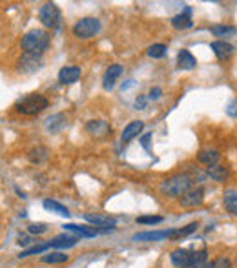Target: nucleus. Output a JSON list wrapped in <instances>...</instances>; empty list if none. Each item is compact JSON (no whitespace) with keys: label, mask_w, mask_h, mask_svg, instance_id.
I'll return each instance as SVG.
<instances>
[{"label":"nucleus","mask_w":237,"mask_h":268,"mask_svg":"<svg viewBox=\"0 0 237 268\" xmlns=\"http://www.w3.org/2000/svg\"><path fill=\"white\" fill-rule=\"evenodd\" d=\"M29 161H31L33 164H41L44 163L46 159H48V148H44V146H38V148H33L31 151H29Z\"/></svg>","instance_id":"a878e982"},{"label":"nucleus","mask_w":237,"mask_h":268,"mask_svg":"<svg viewBox=\"0 0 237 268\" xmlns=\"http://www.w3.org/2000/svg\"><path fill=\"white\" fill-rule=\"evenodd\" d=\"M27 232L33 234V236H41V234L48 232V226H46L44 223H33L27 226Z\"/></svg>","instance_id":"7c9ffc66"},{"label":"nucleus","mask_w":237,"mask_h":268,"mask_svg":"<svg viewBox=\"0 0 237 268\" xmlns=\"http://www.w3.org/2000/svg\"><path fill=\"white\" fill-rule=\"evenodd\" d=\"M237 29L233 26H214L212 27V33L215 36H226V35H233Z\"/></svg>","instance_id":"c85d7f7f"},{"label":"nucleus","mask_w":237,"mask_h":268,"mask_svg":"<svg viewBox=\"0 0 237 268\" xmlns=\"http://www.w3.org/2000/svg\"><path fill=\"white\" fill-rule=\"evenodd\" d=\"M20 46H22L24 53L42 55L48 50V46H50V35H48L44 29H29V31L22 36Z\"/></svg>","instance_id":"7ed1b4c3"},{"label":"nucleus","mask_w":237,"mask_h":268,"mask_svg":"<svg viewBox=\"0 0 237 268\" xmlns=\"http://www.w3.org/2000/svg\"><path fill=\"white\" fill-rule=\"evenodd\" d=\"M197 226H199V224H197V223H190V224H188V226L179 228V230H177V237H184V236H188V234L195 232Z\"/></svg>","instance_id":"2f4dec72"},{"label":"nucleus","mask_w":237,"mask_h":268,"mask_svg":"<svg viewBox=\"0 0 237 268\" xmlns=\"http://www.w3.org/2000/svg\"><path fill=\"white\" fill-rule=\"evenodd\" d=\"M206 257H208V250L206 248H201V250H188V248H177L170 254V261H172L173 266L177 268H188V266H195V264L206 263Z\"/></svg>","instance_id":"f03ea898"},{"label":"nucleus","mask_w":237,"mask_h":268,"mask_svg":"<svg viewBox=\"0 0 237 268\" xmlns=\"http://www.w3.org/2000/svg\"><path fill=\"white\" fill-rule=\"evenodd\" d=\"M197 161H199L201 164H205V166H214V164H217L219 161V151L215 150H201L199 154H197Z\"/></svg>","instance_id":"5701e85b"},{"label":"nucleus","mask_w":237,"mask_h":268,"mask_svg":"<svg viewBox=\"0 0 237 268\" xmlns=\"http://www.w3.org/2000/svg\"><path fill=\"white\" fill-rule=\"evenodd\" d=\"M159 223H163L161 215H141V217H137V224H159Z\"/></svg>","instance_id":"c756f323"},{"label":"nucleus","mask_w":237,"mask_h":268,"mask_svg":"<svg viewBox=\"0 0 237 268\" xmlns=\"http://www.w3.org/2000/svg\"><path fill=\"white\" fill-rule=\"evenodd\" d=\"M146 102H148V97H144V95L137 97V99H135V109H144Z\"/></svg>","instance_id":"c9c22d12"},{"label":"nucleus","mask_w":237,"mask_h":268,"mask_svg":"<svg viewBox=\"0 0 237 268\" xmlns=\"http://www.w3.org/2000/svg\"><path fill=\"white\" fill-rule=\"evenodd\" d=\"M203 201H205V192L203 188H191L188 194L179 199V205L184 206V208H195V206L203 205Z\"/></svg>","instance_id":"9d476101"},{"label":"nucleus","mask_w":237,"mask_h":268,"mask_svg":"<svg viewBox=\"0 0 237 268\" xmlns=\"http://www.w3.org/2000/svg\"><path fill=\"white\" fill-rule=\"evenodd\" d=\"M142 130H144V123H142V121H132L130 124H126V128L123 130V135H121L123 144H128L132 139H135Z\"/></svg>","instance_id":"4468645a"},{"label":"nucleus","mask_w":237,"mask_h":268,"mask_svg":"<svg viewBox=\"0 0 237 268\" xmlns=\"http://www.w3.org/2000/svg\"><path fill=\"white\" fill-rule=\"evenodd\" d=\"M212 268H232V263H230V259H226V257H217V259H214V263H212Z\"/></svg>","instance_id":"473e14b6"},{"label":"nucleus","mask_w":237,"mask_h":268,"mask_svg":"<svg viewBox=\"0 0 237 268\" xmlns=\"http://www.w3.org/2000/svg\"><path fill=\"white\" fill-rule=\"evenodd\" d=\"M18 71L22 73H35L36 69H41L42 66V55H31V53H22V57L17 62Z\"/></svg>","instance_id":"6e6552de"},{"label":"nucleus","mask_w":237,"mask_h":268,"mask_svg":"<svg viewBox=\"0 0 237 268\" xmlns=\"http://www.w3.org/2000/svg\"><path fill=\"white\" fill-rule=\"evenodd\" d=\"M86 130L90 135L93 137H106L109 133V124L106 123V121H100V119H95V121H90V123L86 124Z\"/></svg>","instance_id":"2eb2a0df"},{"label":"nucleus","mask_w":237,"mask_h":268,"mask_svg":"<svg viewBox=\"0 0 237 268\" xmlns=\"http://www.w3.org/2000/svg\"><path fill=\"white\" fill-rule=\"evenodd\" d=\"M64 230H66V232L77 234V236H81V237H95V236H99V234L111 232V230H115V228H99V226H93V224H73V223H68V224H64Z\"/></svg>","instance_id":"0eeeda50"},{"label":"nucleus","mask_w":237,"mask_h":268,"mask_svg":"<svg viewBox=\"0 0 237 268\" xmlns=\"http://www.w3.org/2000/svg\"><path fill=\"white\" fill-rule=\"evenodd\" d=\"M210 50L214 51L215 57H217L219 60H226L235 53V48L226 41H214L210 44Z\"/></svg>","instance_id":"9b49d317"},{"label":"nucleus","mask_w":237,"mask_h":268,"mask_svg":"<svg viewBox=\"0 0 237 268\" xmlns=\"http://www.w3.org/2000/svg\"><path fill=\"white\" fill-rule=\"evenodd\" d=\"M38 18L44 27H51V29H57L60 26V20H62V15H60V9L57 8V4L53 2H46L44 6L38 11Z\"/></svg>","instance_id":"423d86ee"},{"label":"nucleus","mask_w":237,"mask_h":268,"mask_svg":"<svg viewBox=\"0 0 237 268\" xmlns=\"http://www.w3.org/2000/svg\"><path fill=\"white\" fill-rule=\"evenodd\" d=\"M82 69L78 66H64L59 71V82L60 84H75L81 79Z\"/></svg>","instance_id":"f8f14e48"},{"label":"nucleus","mask_w":237,"mask_h":268,"mask_svg":"<svg viewBox=\"0 0 237 268\" xmlns=\"http://www.w3.org/2000/svg\"><path fill=\"white\" fill-rule=\"evenodd\" d=\"M121 75H123V66H121V64H111V66L104 71V79H102L104 90H111Z\"/></svg>","instance_id":"ddd939ff"},{"label":"nucleus","mask_w":237,"mask_h":268,"mask_svg":"<svg viewBox=\"0 0 237 268\" xmlns=\"http://www.w3.org/2000/svg\"><path fill=\"white\" fill-rule=\"evenodd\" d=\"M69 255L62 254V252H51V254H46L41 257L42 263L46 264H62V263H68Z\"/></svg>","instance_id":"393cba45"},{"label":"nucleus","mask_w":237,"mask_h":268,"mask_svg":"<svg viewBox=\"0 0 237 268\" xmlns=\"http://www.w3.org/2000/svg\"><path fill=\"white\" fill-rule=\"evenodd\" d=\"M48 248H51L50 243H44V245H35L31 246V248H27V250H22L20 254H18V257L22 259V257H29V255H38V254H44Z\"/></svg>","instance_id":"bb28decb"},{"label":"nucleus","mask_w":237,"mask_h":268,"mask_svg":"<svg viewBox=\"0 0 237 268\" xmlns=\"http://www.w3.org/2000/svg\"><path fill=\"white\" fill-rule=\"evenodd\" d=\"M78 243L77 236H68V234H60V236L53 237L50 241L51 248H71Z\"/></svg>","instance_id":"a211bd4d"},{"label":"nucleus","mask_w":237,"mask_h":268,"mask_svg":"<svg viewBox=\"0 0 237 268\" xmlns=\"http://www.w3.org/2000/svg\"><path fill=\"white\" fill-rule=\"evenodd\" d=\"M50 106V100L46 99L41 93H29V95L22 97L20 100H17L15 104V111L20 115H27V117H33V115L42 113L46 108Z\"/></svg>","instance_id":"20e7f679"},{"label":"nucleus","mask_w":237,"mask_h":268,"mask_svg":"<svg viewBox=\"0 0 237 268\" xmlns=\"http://www.w3.org/2000/svg\"><path fill=\"white\" fill-rule=\"evenodd\" d=\"M170 237H177V230H153V232H141L133 236V241H163Z\"/></svg>","instance_id":"1a4fd4ad"},{"label":"nucleus","mask_w":237,"mask_h":268,"mask_svg":"<svg viewBox=\"0 0 237 268\" xmlns=\"http://www.w3.org/2000/svg\"><path fill=\"white\" fill-rule=\"evenodd\" d=\"M166 51H168L166 44H153V46H150V48L146 50V55H148V57H151V59H161V57H164V55H166Z\"/></svg>","instance_id":"cd10ccee"},{"label":"nucleus","mask_w":237,"mask_h":268,"mask_svg":"<svg viewBox=\"0 0 237 268\" xmlns=\"http://www.w3.org/2000/svg\"><path fill=\"white\" fill-rule=\"evenodd\" d=\"M42 206H44L46 210H50V212H53V214L60 215V217H66L68 219L69 215V210L66 208L64 205H60L59 201H53V199H44V203H42Z\"/></svg>","instance_id":"4be33fe9"},{"label":"nucleus","mask_w":237,"mask_h":268,"mask_svg":"<svg viewBox=\"0 0 237 268\" xmlns=\"http://www.w3.org/2000/svg\"><path fill=\"white\" fill-rule=\"evenodd\" d=\"M191 26H193V22H191V18H190V8H186L184 13L175 15V17L172 18L173 29H190Z\"/></svg>","instance_id":"6ab92c4d"},{"label":"nucleus","mask_w":237,"mask_h":268,"mask_svg":"<svg viewBox=\"0 0 237 268\" xmlns=\"http://www.w3.org/2000/svg\"><path fill=\"white\" fill-rule=\"evenodd\" d=\"M223 203L228 214L237 217V190H226L223 194Z\"/></svg>","instance_id":"412c9836"},{"label":"nucleus","mask_w":237,"mask_h":268,"mask_svg":"<svg viewBox=\"0 0 237 268\" xmlns=\"http://www.w3.org/2000/svg\"><path fill=\"white\" fill-rule=\"evenodd\" d=\"M206 173H208L214 181L223 182V181H226V177H228V168L226 166H221V164H214V166H210V168L206 170Z\"/></svg>","instance_id":"b1692460"},{"label":"nucleus","mask_w":237,"mask_h":268,"mask_svg":"<svg viewBox=\"0 0 237 268\" xmlns=\"http://www.w3.org/2000/svg\"><path fill=\"white\" fill-rule=\"evenodd\" d=\"M161 95H163V90H161L159 86H155L150 90V93H148V100H159Z\"/></svg>","instance_id":"72a5a7b5"},{"label":"nucleus","mask_w":237,"mask_h":268,"mask_svg":"<svg viewBox=\"0 0 237 268\" xmlns=\"http://www.w3.org/2000/svg\"><path fill=\"white\" fill-rule=\"evenodd\" d=\"M150 137H151V133H144V135H142V146H144V148H148V141H150Z\"/></svg>","instance_id":"4c0bfd02"},{"label":"nucleus","mask_w":237,"mask_h":268,"mask_svg":"<svg viewBox=\"0 0 237 268\" xmlns=\"http://www.w3.org/2000/svg\"><path fill=\"white\" fill-rule=\"evenodd\" d=\"M88 223L93 224V226H99V228H115V219L109 217V215H99V214H86L84 215Z\"/></svg>","instance_id":"f3484780"},{"label":"nucleus","mask_w":237,"mask_h":268,"mask_svg":"<svg viewBox=\"0 0 237 268\" xmlns=\"http://www.w3.org/2000/svg\"><path fill=\"white\" fill-rule=\"evenodd\" d=\"M191 177L190 175H186V173H177V175H172V177L164 179L163 182H161V194L166 197H179L181 199L184 194H188V192L191 190Z\"/></svg>","instance_id":"f257e3e1"},{"label":"nucleus","mask_w":237,"mask_h":268,"mask_svg":"<svg viewBox=\"0 0 237 268\" xmlns=\"http://www.w3.org/2000/svg\"><path fill=\"white\" fill-rule=\"evenodd\" d=\"M188 268H212V263H203V264H195V266H188Z\"/></svg>","instance_id":"58836bf2"},{"label":"nucleus","mask_w":237,"mask_h":268,"mask_svg":"<svg viewBox=\"0 0 237 268\" xmlns=\"http://www.w3.org/2000/svg\"><path fill=\"white\" fill-rule=\"evenodd\" d=\"M195 64H197V60H195V57L190 53L188 50H181L179 51V55H177V66L181 69H193L195 68Z\"/></svg>","instance_id":"aec40b11"},{"label":"nucleus","mask_w":237,"mask_h":268,"mask_svg":"<svg viewBox=\"0 0 237 268\" xmlns=\"http://www.w3.org/2000/svg\"><path fill=\"white\" fill-rule=\"evenodd\" d=\"M71 31H73V35L77 36V39H81V41H88V39L95 36L97 33L100 31V20L95 17H84L75 22Z\"/></svg>","instance_id":"39448f33"},{"label":"nucleus","mask_w":237,"mask_h":268,"mask_svg":"<svg viewBox=\"0 0 237 268\" xmlns=\"http://www.w3.org/2000/svg\"><path fill=\"white\" fill-rule=\"evenodd\" d=\"M226 113L230 115V117H233V119L237 117V100H232V102L226 106Z\"/></svg>","instance_id":"f704fd0d"},{"label":"nucleus","mask_w":237,"mask_h":268,"mask_svg":"<svg viewBox=\"0 0 237 268\" xmlns=\"http://www.w3.org/2000/svg\"><path fill=\"white\" fill-rule=\"evenodd\" d=\"M44 126L50 133H59L66 128V117H64L62 113H55V115H51V117L46 119Z\"/></svg>","instance_id":"dca6fc26"},{"label":"nucleus","mask_w":237,"mask_h":268,"mask_svg":"<svg viewBox=\"0 0 237 268\" xmlns=\"http://www.w3.org/2000/svg\"><path fill=\"white\" fill-rule=\"evenodd\" d=\"M17 243L20 246H27L29 243H31V239H29V237H26V236H18V241Z\"/></svg>","instance_id":"e433bc0d"}]
</instances>
